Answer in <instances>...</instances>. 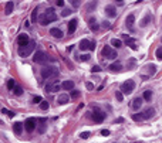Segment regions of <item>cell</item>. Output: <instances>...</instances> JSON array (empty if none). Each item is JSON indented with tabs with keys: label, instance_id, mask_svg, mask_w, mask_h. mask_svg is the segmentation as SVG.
<instances>
[{
	"label": "cell",
	"instance_id": "6da1fadb",
	"mask_svg": "<svg viewBox=\"0 0 162 143\" xmlns=\"http://www.w3.org/2000/svg\"><path fill=\"white\" fill-rule=\"evenodd\" d=\"M58 75V69L56 67H43L41 68V77L46 79L48 78H56Z\"/></svg>",
	"mask_w": 162,
	"mask_h": 143
},
{
	"label": "cell",
	"instance_id": "7a4b0ae2",
	"mask_svg": "<svg viewBox=\"0 0 162 143\" xmlns=\"http://www.w3.org/2000/svg\"><path fill=\"white\" fill-rule=\"evenodd\" d=\"M101 55L105 57V58H108V60H114V58L118 57V54H117V51H114L110 45H104V47H102V51H101Z\"/></svg>",
	"mask_w": 162,
	"mask_h": 143
},
{
	"label": "cell",
	"instance_id": "3957f363",
	"mask_svg": "<svg viewBox=\"0 0 162 143\" xmlns=\"http://www.w3.org/2000/svg\"><path fill=\"white\" fill-rule=\"evenodd\" d=\"M134 89H135V82H134L132 79H128V81H125V82L121 85V92L125 94V95H129Z\"/></svg>",
	"mask_w": 162,
	"mask_h": 143
},
{
	"label": "cell",
	"instance_id": "277c9868",
	"mask_svg": "<svg viewBox=\"0 0 162 143\" xmlns=\"http://www.w3.org/2000/svg\"><path fill=\"white\" fill-rule=\"evenodd\" d=\"M34 45H36L34 41H30L26 47H20L19 48V54H20V57H29L31 54V51L34 50Z\"/></svg>",
	"mask_w": 162,
	"mask_h": 143
},
{
	"label": "cell",
	"instance_id": "5b68a950",
	"mask_svg": "<svg viewBox=\"0 0 162 143\" xmlns=\"http://www.w3.org/2000/svg\"><path fill=\"white\" fill-rule=\"evenodd\" d=\"M33 61L37 62V64H46L48 61V55L44 51H37L34 54V57H33Z\"/></svg>",
	"mask_w": 162,
	"mask_h": 143
},
{
	"label": "cell",
	"instance_id": "8992f818",
	"mask_svg": "<svg viewBox=\"0 0 162 143\" xmlns=\"http://www.w3.org/2000/svg\"><path fill=\"white\" fill-rule=\"evenodd\" d=\"M92 119H94V122H97V123H101V122L105 119V113L104 112H100V111H98V108H94V115H92Z\"/></svg>",
	"mask_w": 162,
	"mask_h": 143
},
{
	"label": "cell",
	"instance_id": "52a82bcc",
	"mask_svg": "<svg viewBox=\"0 0 162 143\" xmlns=\"http://www.w3.org/2000/svg\"><path fill=\"white\" fill-rule=\"evenodd\" d=\"M36 119L34 118H29V119H26V123H24V126H26V130L27 132H33V130L36 129Z\"/></svg>",
	"mask_w": 162,
	"mask_h": 143
},
{
	"label": "cell",
	"instance_id": "ba28073f",
	"mask_svg": "<svg viewBox=\"0 0 162 143\" xmlns=\"http://www.w3.org/2000/svg\"><path fill=\"white\" fill-rule=\"evenodd\" d=\"M17 43H19V45H20V47H26L27 44L30 43V38H29V35L24 33V34H20L17 37Z\"/></svg>",
	"mask_w": 162,
	"mask_h": 143
},
{
	"label": "cell",
	"instance_id": "9c48e42d",
	"mask_svg": "<svg viewBox=\"0 0 162 143\" xmlns=\"http://www.w3.org/2000/svg\"><path fill=\"white\" fill-rule=\"evenodd\" d=\"M44 14H46V17H47V20L50 23L57 20V14H56V11H54V9H53V7H50L48 10H46V13H44Z\"/></svg>",
	"mask_w": 162,
	"mask_h": 143
},
{
	"label": "cell",
	"instance_id": "30bf717a",
	"mask_svg": "<svg viewBox=\"0 0 162 143\" xmlns=\"http://www.w3.org/2000/svg\"><path fill=\"white\" fill-rule=\"evenodd\" d=\"M105 14L108 16V17H111V18H114V17H117V9H115L114 6H105Z\"/></svg>",
	"mask_w": 162,
	"mask_h": 143
},
{
	"label": "cell",
	"instance_id": "8fae6325",
	"mask_svg": "<svg viewBox=\"0 0 162 143\" xmlns=\"http://www.w3.org/2000/svg\"><path fill=\"white\" fill-rule=\"evenodd\" d=\"M142 102H144V99H142V98H141V96H138V98H135V99L132 101V109H134V111H139V108L141 106H142Z\"/></svg>",
	"mask_w": 162,
	"mask_h": 143
},
{
	"label": "cell",
	"instance_id": "7c38bea8",
	"mask_svg": "<svg viewBox=\"0 0 162 143\" xmlns=\"http://www.w3.org/2000/svg\"><path fill=\"white\" fill-rule=\"evenodd\" d=\"M77 23H78L77 18H73L71 21H68V34H73L77 30Z\"/></svg>",
	"mask_w": 162,
	"mask_h": 143
},
{
	"label": "cell",
	"instance_id": "4fadbf2b",
	"mask_svg": "<svg viewBox=\"0 0 162 143\" xmlns=\"http://www.w3.org/2000/svg\"><path fill=\"white\" fill-rule=\"evenodd\" d=\"M124 37H125V44H127V45H129V47L132 48V50H138V47H136V43H135V40L134 38H131V37H128L127 34H124Z\"/></svg>",
	"mask_w": 162,
	"mask_h": 143
},
{
	"label": "cell",
	"instance_id": "5bb4252c",
	"mask_svg": "<svg viewBox=\"0 0 162 143\" xmlns=\"http://www.w3.org/2000/svg\"><path fill=\"white\" fill-rule=\"evenodd\" d=\"M68 101H70V96L66 95V94H61V95H58V98H57L58 105H66V104H68Z\"/></svg>",
	"mask_w": 162,
	"mask_h": 143
},
{
	"label": "cell",
	"instance_id": "9a60e30c",
	"mask_svg": "<svg viewBox=\"0 0 162 143\" xmlns=\"http://www.w3.org/2000/svg\"><path fill=\"white\" fill-rule=\"evenodd\" d=\"M50 34L53 37H56V38H63V31L60 28H57V27H53L51 30H50Z\"/></svg>",
	"mask_w": 162,
	"mask_h": 143
},
{
	"label": "cell",
	"instance_id": "2e32d148",
	"mask_svg": "<svg viewBox=\"0 0 162 143\" xmlns=\"http://www.w3.org/2000/svg\"><path fill=\"white\" fill-rule=\"evenodd\" d=\"M90 44H91V41H88V40H81L80 41V44H78V47H80V50L81 51H85V50H90Z\"/></svg>",
	"mask_w": 162,
	"mask_h": 143
},
{
	"label": "cell",
	"instance_id": "e0dca14e",
	"mask_svg": "<svg viewBox=\"0 0 162 143\" xmlns=\"http://www.w3.org/2000/svg\"><path fill=\"white\" fill-rule=\"evenodd\" d=\"M88 26H90V28H91L92 31H97L98 28H100V26L97 24V20L95 17H91L90 20H88Z\"/></svg>",
	"mask_w": 162,
	"mask_h": 143
},
{
	"label": "cell",
	"instance_id": "ac0fdd59",
	"mask_svg": "<svg viewBox=\"0 0 162 143\" xmlns=\"http://www.w3.org/2000/svg\"><path fill=\"white\" fill-rule=\"evenodd\" d=\"M13 130H14L16 135H22V132H23V123L22 122H16L13 125Z\"/></svg>",
	"mask_w": 162,
	"mask_h": 143
},
{
	"label": "cell",
	"instance_id": "d6986e66",
	"mask_svg": "<svg viewBox=\"0 0 162 143\" xmlns=\"http://www.w3.org/2000/svg\"><path fill=\"white\" fill-rule=\"evenodd\" d=\"M110 69L112 72H119V71L122 69V64H121V62H114V64L110 65Z\"/></svg>",
	"mask_w": 162,
	"mask_h": 143
},
{
	"label": "cell",
	"instance_id": "ffe728a7",
	"mask_svg": "<svg viewBox=\"0 0 162 143\" xmlns=\"http://www.w3.org/2000/svg\"><path fill=\"white\" fill-rule=\"evenodd\" d=\"M134 23H135V16H134V14H129V16L127 17V20H125V24H127V27L132 28Z\"/></svg>",
	"mask_w": 162,
	"mask_h": 143
},
{
	"label": "cell",
	"instance_id": "44dd1931",
	"mask_svg": "<svg viewBox=\"0 0 162 143\" xmlns=\"http://www.w3.org/2000/svg\"><path fill=\"white\" fill-rule=\"evenodd\" d=\"M153 113H155V109H153V108H148L145 112H142V115H144V119H149V118L153 116Z\"/></svg>",
	"mask_w": 162,
	"mask_h": 143
},
{
	"label": "cell",
	"instance_id": "7402d4cb",
	"mask_svg": "<svg viewBox=\"0 0 162 143\" xmlns=\"http://www.w3.org/2000/svg\"><path fill=\"white\" fill-rule=\"evenodd\" d=\"M13 9H14V3L13 1H7L6 3V9H5V13L9 16V14H12V11H13Z\"/></svg>",
	"mask_w": 162,
	"mask_h": 143
},
{
	"label": "cell",
	"instance_id": "603a6c76",
	"mask_svg": "<svg viewBox=\"0 0 162 143\" xmlns=\"http://www.w3.org/2000/svg\"><path fill=\"white\" fill-rule=\"evenodd\" d=\"M61 88H64V89H68V91H71V89L74 88V82H73V81H64V82L61 84Z\"/></svg>",
	"mask_w": 162,
	"mask_h": 143
},
{
	"label": "cell",
	"instance_id": "cb8c5ba5",
	"mask_svg": "<svg viewBox=\"0 0 162 143\" xmlns=\"http://www.w3.org/2000/svg\"><path fill=\"white\" fill-rule=\"evenodd\" d=\"M111 45L115 47V48H121V47H122V41L118 40V38H112V40H111Z\"/></svg>",
	"mask_w": 162,
	"mask_h": 143
},
{
	"label": "cell",
	"instance_id": "d4e9b609",
	"mask_svg": "<svg viewBox=\"0 0 162 143\" xmlns=\"http://www.w3.org/2000/svg\"><path fill=\"white\" fill-rule=\"evenodd\" d=\"M151 98H152V91H149V89H148V91H145L144 95H142V99L148 101V102H149V101H151Z\"/></svg>",
	"mask_w": 162,
	"mask_h": 143
},
{
	"label": "cell",
	"instance_id": "484cf974",
	"mask_svg": "<svg viewBox=\"0 0 162 143\" xmlns=\"http://www.w3.org/2000/svg\"><path fill=\"white\" fill-rule=\"evenodd\" d=\"M39 23L40 24H41V26H47L48 23V20H47V17H46V14H41V16H40V18H39Z\"/></svg>",
	"mask_w": 162,
	"mask_h": 143
},
{
	"label": "cell",
	"instance_id": "4316f807",
	"mask_svg": "<svg viewBox=\"0 0 162 143\" xmlns=\"http://www.w3.org/2000/svg\"><path fill=\"white\" fill-rule=\"evenodd\" d=\"M40 122H41V123L39 125V133H44V132H46V128H47V125L44 123V119H40Z\"/></svg>",
	"mask_w": 162,
	"mask_h": 143
},
{
	"label": "cell",
	"instance_id": "83f0119b",
	"mask_svg": "<svg viewBox=\"0 0 162 143\" xmlns=\"http://www.w3.org/2000/svg\"><path fill=\"white\" fill-rule=\"evenodd\" d=\"M60 88H61V84L58 82V81H56V82H53V91L51 92H58Z\"/></svg>",
	"mask_w": 162,
	"mask_h": 143
},
{
	"label": "cell",
	"instance_id": "f1b7e54d",
	"mask_svg": "<svg viewBox=\"0 0 162 143\" xmlns=\"http://www.w3.org/2000/svg\"><path fill=\"white\" fill-rule=\"evenodd\" d=\"M13 94H14V95H17V96H20L23 94V88L16 85V87H14V89H13Z\"/></svg>",
	"mask_w": 162,
	"mask_h": 143
},
{
	"label": "cell",
	"instance_id": "f546056e",
	"mask_svg": "<svg viewBox=\"0 0 162 143\" xmlns=\"http://www.w3.org/2000/svg\"><path fill=\"white\" fill-rule=\"evenodd\" d=\"M132 119H134V121H144V115H142V113H134V115H132Z\"/></svg>",
	"mask_w": 162,
	"mask_h": 143
},
{
	"label": "cell",
	"instance_id": "4dcf8cb0",
	"mask_svg": "<svg viewBox=\"0 0 162 143\" xmlns=\"http://www.w3.org/2000/svg\"><path fill=\"white\" fill-rule=\"evenodd\" d=\"M146 68H149V74H151V75H153L155 72H156V65L149 64V65H146Z\"/></svg>",
	"mask_w": 162,
	"mask_h": 143
},
{
	"label": "cell",
	"instance_id": "1f68e13d",
	"mask_svg": "<svg viewBox=\"0 0 162 143\" xmlns=\"http://www.w3.org/2000/svg\"><path fill=\"white\" fill-rule=\"evenodd\" d=\"M115 98H117L118 102H122V101H124V94L121 91H117V92H115Z\"/></svg>",
	"mask_w": 162,
	"mask_h": 143
},
{
	"label": "cell",
	"instance_id": "d6a6232c",
	"mask_svg": "<svg viewBox=\"0 0 162 143\" xmlns=\"http://www.w3.org/2000/svg\"><path fill=\"white\" fill-rule=\"evenodd\" d=\"M14 87H16V82H14V79H9V81H7V88L13 91Z\"/></svg>",
	"mask_w": 162,
	"mask_h": 143
},
{
	"label": "cell",
	"instance_id": "836d02e7",
	"mask_svg": "<svg viewBox=\"0 0 162 143\" xmlns=\"http://www.w3.org/2000/svg\"><path fill=\"white\" fill-rule=\"evenodd\" d=\"M149 20H151V16H149V14H148V16H146V17H145L144 20L141 21V27H145V26H146V24H148V21H149Z\"/></svg>",
	"mask_w": 162,
	"mask_h": 143
},
{
	"label": "cell",
	"instance_id": "e575fe53",
	"mask_svg": "<svg viewBox=\"0 0 162 143\" xmlns=\"http://www.w3.org/2000/svg\"><path fill=\"white\" fill-rule=\"evenodd\" d=\"M71 13H73V11H71L70 9H64V10L61 11V16H63V17H67V16H70Z\"/></svg>",
	"mask_w": 162,
	"mask_h": 143
},
{
	"label": "cell",
	"instance_id": "d590c367",
	"mask_svg": "<svg viewBox=\"0 0 162 143\" xmlns=\"http://www.w3.org/2000/svg\"><path fill=\"white\" fill-rule=\"evenodd\" d=\"M41 102H43V98H41V96H34V98H33V104H41Z\"/></svg>",
	"mask_w": 162,
	"mask_h": 143
},
{
	"label": "cell",
	"instance_id": "8d00e7d4",
	"mask_svg": "<svg viewBox=\"0 0 162 143\" xmlns=\"http://www.w3.org/2000/svg\"><path fill=\"white\" fill-rule=\"evenodd\" d=\"M40 108L43 109V111H46V109H48V102H47V101H43V102L40 104Z\"/></svg>",
	"mask_w": 162,
	"mask_h": 143
},
{
	"label": "cell",
	"instance_id": "74e56055",
	"mask_svg": "<svg viewBox=\"0 0 162 143\" xmlns=\"http://www.w3.org/2000/svg\"><path fill=\"white\" fill-rule=\"evenodd\" d=\"M100 71H101V67H100V65H94V67L91 68V72H92V74H94V72H100Z\"/></svg>",
	"mask_w": 162,
	"mask_h": 143
},
{
	"label": "cell",
	"instance_id": "f35d334b",
	"mask_svg": "<svg viewBox=\"0 0 162 143\" xmlns=\"http://www.w3.org/2000/svg\"><path fill=\"white\" fill-rule=\"evenodd\" d=\"M90 136H91V135H90V132H83V133L80 135V138H81V139H88Z\"/></svg>",
	"mask_w": 162,
	"mask_h": 143
},
{
	"label": "cell",
	"instance_id": "ab89813d",
	"mask_svg": "<svg viewBox=\"0 0 162 143\" xmlns=\"http://www.w3.org/2000/svg\"><path fill=\"white\" fill-rule=\"evenodd\" d=\"M155 54H156V58H158V60H162V48H158Z\"/></svg>",
	"mask_w": 162,
	"mask_h": 143
},
{
	"label": "cell",
	"instance_id": "60d3db41",
	"mask_svg": "<svg viewBox=\"0 0 162 143\" xmlns=\"http://www.w3.org/2000/svg\"><path fill=\"white\" fill-rule=\"evenodd\" d=\"M31 18H33V21H36V20H37V9L33 10V13H31Z\"/></svg>",
	"mask_w": 162,
	"mask_h": 143
},
{
	"label": "cell",
	"instance_id": "b9f144b4",
	"mask_svg": "<svg viewBox=\"0 0 162 143\" xmlns=\"http://www.w3.org/2000/svg\"><path fill=\"white\" fill-rule=\"evenodd\" d=\"M80 60L81 61H88L90 60V54H84V55H81L80 57Z\"/></svg>",
	"mask_w": 162,
	"mask_h": 143
},
{
	"label": "cell",
	"instance_id": "7bdbcfd3",
	"mask_svg": "<svg viewBox=\"0 0 162 143\" xmlns=\"http://www.w3.org/2000/svg\"><path fill=\"white\" fill-rule=\"evenodd\" d=\"M51 91H53V84L50 82V84L46 85V92H51Z\"/></svg>",
	"mask_w": 162,
	"mask_h": 143
},
{
	"label": "cell",
	"instance_id": "ee69618b",
	"mask_svg": "<svg viewBox=\"0 0 162 143\" xmlns=\"http://www.w3.org/2000/svg\"><path fill=\"white\" fill-rule=\"evenodd\" d=\"M80 96V91H73L71 92V98H78Z\"/></svg>",
	"mask_w": 162,
	"mask_h": 143
},
{
	"label": "cell",
	"instance_id": "f6af8a7d",
	"mask_svg": "<svg viewBox=\"0 0 162 143\" xmlns=\"http://www.w3.org/2000/svg\"><path fill=\"white\" fill-rule=\"evenodd\" d=\"M110 133H111V132H110V130H108V129H104V130H101V135H102V136H110Z\"/></svg>",
	"mask_w": 162,
	"mask_h": 143
},
{
	"label": "cell",
	"instance_id": "bcb514c9",
	"mask_svg": "<svg viewBox=\"0 0 162 143\" xmlns=\"http://www.w3.org/2000/svg\"><path fill=\"white\" fill-rule=\"evenodd\" d=\"M110 27H111V24H110L108 21H104V23H102V28H107V30H108Z\"/></svg>",
	"mask_w": 162,
	"mask_h": 143
},
{
	"label": "cell",
	"instance_id": "7dc6e473",
	"mask_svg": "<svg viewBox=\"0 0 162 143\" xmlns=\"http://www.w3.org/2000/svg\"><path fill=\"white\" fill-rule=\"evenodd\" d=\"M90 50H91V51L95 50V41H91V44H90Z\"/></svg>",
	"mask_w": 162,
	"mask_h": 143
},
{
	"label": "cell",
	"instance_id": "c3c4849f",
	"mask_svg": "<svg viewBox=\"0 0 162 143\" xmlns=\"http://www.w3.org/2000/svg\"><path fill=\"white\" fill-rule=\"evenodd\" d=\"M85 87H87L88 89H94V85H92L91 82H87V84H85Z\"/></svg>",
	"mask_w": 162,
	"mask_h": 143
},
{
	"label": "cell",
	"instance_id": "681fc988",
	"mask_svg": "<svg viewBox=\"0 0 162 143\" xmlns=\"http://www.w3.org/2000/svg\"><path fill=\"white\" fill-rule=\"evenodd\" d=\"M57 6L58 7H63V6H64V1H63V0H57Z\"/></svg>",
	"mask_w": 162,
	"mask_h": 143
},
{
	"label": "cell",
	"instance_id": "f907efd6",
	"mask_svg": "<svg viewBox=\"0 0 162 143\" xmlns=\"http://www.w3.org/2000/svg\"><path fill=\"white\" fill-rule=\"evenodd\" d=\"M73 6H74V7H78V6H80V1H78V0H74V1H73Z\"/></svg>",
	"mask_w": 162,
	"mask_h": 143
},
{
	"label": "cell",
	"instance_id": "816d5d0a",
	"mask_svg": "<svg viewBox=\"0 0 162 143\" xmlns=\"http://www.w3.org/2000/svg\"><path fill=\"white\" fill-rule=\"evenodd\" d=\"M124 122V118H118L117 121H115V123H122Z\"/></svg>",
	"mask_w": 162,
	"mask_h": 143
},
{
	"label": "cell",
	"instance_id": "f5cc1de1",
	"mask_svg": "<svg viewBox=\"0 0 162 143\" xmlns=\"http://www.w3.org/2000/svg\"><path fill=\"white\" fill-rule=\"evenodd\" d=\"M14 115H16V113H14L13 111H9V116H10V118H13Z\"/></svg>",
	"mask_w": 162,
	"mask_h": 143
},
{
	"label": "cell",
	"instance_id": "db71d44e",
	"mask_svg": "<svg viewBox=\"0 0 162 143\" xmlns=\"http://www.w3.org/2000/svg\"><path fill=\"white\" fill-rule=\"evenodd\" d=\"M104 87H105V84H101L100 87H98V91H101V89H102V88H104Z\"/></svg>",
	"mask_w": 162,
	"mask_h": 143
}]
</instances>
